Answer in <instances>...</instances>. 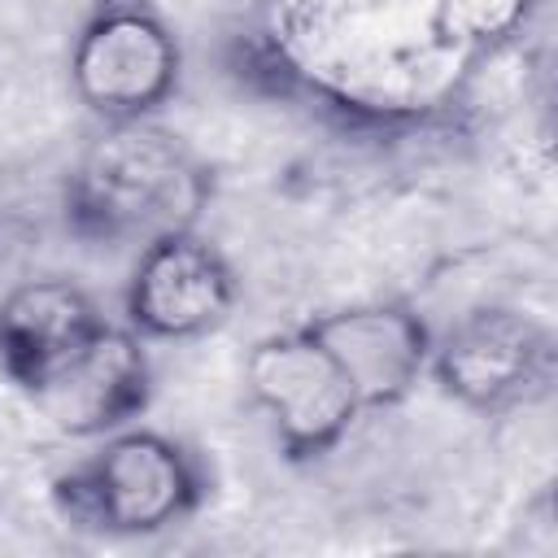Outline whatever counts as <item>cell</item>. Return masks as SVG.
<instances>
[{
    "mask_svg": "<svg viewBox=\"0 0 558 558\" xmlns=\"http://www.w3.org/2000/svg\"><path fill=\"white\" fill-rule=\"evenodd\" d=\"M209 209L205 161L161 122H105L65 174L70 227L109 248H144L174 231H196Z\"/></svg>",
    "mask_w": 558,
    "mask_h": 558,
    "instance_id": "1",
    "label": "cell"
},
{
    "mask_svg": "<svg viewBox=\"0 0 558 558\" xmlns=\"http://www.w3.org/2000/svg\"><path fill=\"white\" fill-rule=\"evenodd\" d=\"M205 480L196 458L153 427H118L57 488L65 510L118 536H153L201 506Z\"/></svg>",
    "mask_w": 558,
    "mask_h": 558,
    "instance_id": "2",
    "label": "cell"
},
{
    "mask_svg": "<svg viewBox=\"0 0 558 558\" xmlns=\"http://www.w3.org/2000/svg\"><path fill=\"white\" fill-rule=\"evenodd\" d=\"M70 92L100 122L153 118L179 87L174 26L144 0H100L70 39Z\"/></svg>",
    "mask_w": 558,
    "mask_h": 558,
    "instance_id": "3",
    "label": "cell"
},
{
    "mask_svg": "<svg viewBox=\"0 0 558 558\" xmlns=\"http://www.w3.org/2000/svg\"><path fill=\"white\" fill-rule=\"evenodd\" d=\"M244 392L275 445L296 462L340 449L362 414L353 384L305 323L270 331L248 349Z\"/></svg>",
    "mask_w": 558,
    "mask_h": 558,
    "instance_id": "4",
    "label": "cell"
},
{
    "mask_svg": "<svg viewBox=\"0 0 558 558\" xmlns=\"http://www.w3.org/2000/svg\"><path fill=\"white\" fill-rule=\"evenodd\" d=\"M427 371L466 410H527L549 392L554 336L523 305H475L445 336H432Z\"/></svg>",
    "mask_w": 558,
    "mask_h": 558,
    "instance_id": "5",
    "label": "cell"
},
{
    "mask_svg": "<svg viewBox=\"0 0 558 558\" xmlns=\"http://www.w3.org/2000/svg\"><path fill=\"white\" fill-rule=\"evenodd\" d=\"M235 270L231 262L196 231H174L135 253L126 275V327L144 340H201L227 323L235 305Z\"/></svg>",
    "mask_w": 558,
    "mask_h": 558,
    "instance_id": "6",
    "label": "cell"
},
{
    "mask_svg": "<svg viewBox=\"0 0 558 558\" xmlns=\"http://www.w3.org/2000/svg\"><path fill=\"white\" fill-rule=\"evenodd\" d=\"M148 388L153 366L144 353V336L105 323L65 366H57L26 397L35 401L39 418L61 436L100 440L126 427L148 405Z\"/></svg>",
    "mask_w": 558,
    "mask_h": 558,
    "instance_id": "7",
    "label": "cell"
},
{
    "mask_svg": "<svg viewBox=\"0 0 558 558\" xmlns=\"http://www.w3.org/2000/svg\"><path fill=\"white\" fill-rule=\"evenodd\" d=\"M353 384L362 410H392L427 375L432 327L401 301H353L305 323Z\"/></svg>",
    "mask_w": 558,
    "mask_h": 558,
    "instance_id": "8",
    "label": "cell"
},
{
    "mask_svg": "<svg viewBox=\"0 0 558 558\" xmlns=\"http://www.w3.org/2000/svg\"><path fill=\"white\" fill-rule=\"evenodd\" d=\"M105 327L96 301L61 275H35L0 296V371L17 388L44 384Z\"/></svg>",
    "mask_w": 558,
    "mask_h": 558,
    "instance_id": "9",
    "label": "cell"
},
{
    "mask_svg": "<svg viewBox=\"0 0 558 558\" xmlns=\"http://www.w3.org/2000/svg\"><path fill=\"white\" fill-rule=\"evenodd\" d=\"M536 4L541 0H427L436 35L462 57L519 44Z\"/></svg>",
    "mask_w": 558,
    "mask_h": 558,
    "instance_id": "10",
    "label": "cell"
},
{
    "mask_svg": "<svg viewBox=\"0 0 558 558\" xmlns=\"http://www.w3.org/2000/svg\"><path fill=\"white\" fill-rule=\"evenodd\" d=\"M375 0H270L275 17H318V13H340V9H362Z\"/></svg>",
    "mask_w": 558,
    "mask_h": 558,
    "instance_id": "11",
    "label": "cell"
}]
</instances>
